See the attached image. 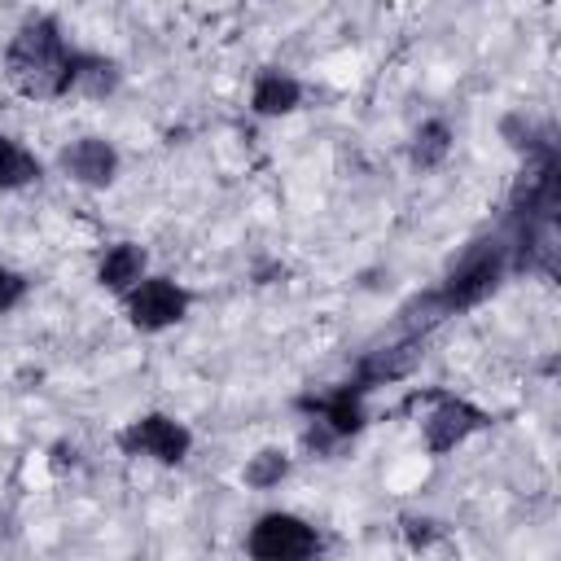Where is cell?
Segmentation results:
<instances>
[{"instance_id":"cell-1","label":"cell","mask_w":561,"mask_h":561,"mask_svg":"<svg viewBox=\"0 0 561 561\" xmlns=\"http://www.w3.org/2000/svg\"><path fill=\"white\" fill-rule=\"evenodd\" d=\"M79 57L61 26L53 18H31L26 26H18V35L9 39V53H4V75L9 83L31 96V101H53V96H66L75 92V75H79Z\"/></svg>"},{"instance_id":"cell-2","label":"cell","mask_w":561,"mask_h":561,"mask_svg":"<svg viewBox=\"0 0 561 561\" xmlns=\"http://www.w3.org/2000/svg\"><path fill=\"white\" fill-rule=\"evenodd\" d=\"M504 272H508V245L504 241H478L451 267V276L438 285V294L425 298V307L434 311V320L438 316H451V311H469L486 294H495V285L504 280Z\"/></svg>"},{"instance_id":"cell-3","label":"cell","mask_w":561,"mask_h":561,"mask_svg":"<svg viewBox=\"0 0 561 561\" xmlns=\"http://www.w3.org/2000/svg\"><path fill=\"white\" fill-rule=\"evenodd\" d=\"M245 552L250 561H316L320 535L294 513H263L245 535Z\"/></svg>"},{"instance_id":"cell-4","label":"cell","mask_w":561,"mask_h":561,"mask_svg":"<svg viewBox=\"0 0 561 561\" xmlns=\"http://www.w3.org/2000/svg\"><path fill=\"white\" fill-rule=\"evenodd\" d=\"M188 302L193 298H188L184 285H175L167 276H145V280H136L127 289V320L140 333H162V329H171V324L184 320Z\"/></svg>"},{"instance_id":"cell-5","label":"cell","mask_w":561,"mask_h":561,"mask_svg":"<svg viewBox=\"0 0 561 561\" xmlns=\"http://www.w3.org/2000/svg\"><path fill=\"white\" fill-rule=\"evenodd\" d=\"M118 447H123L127 456H153V460H162V465H180V460L188 456V447H193V434H188L175 416L149 412V416H136V421L118 434Z\"/></svg>"},{"instance_id":"cell-6","label":"cell","mask_w":561,"mask_h":561,"mask_svg":"<svg viewBox=\"0 0 561 561\" xmlns=\"http://www.w3.org/2000/svg\"><path fill=\"white\" fill-rule=\"evenodd\" d=\"M425 399L434 403L421 416V430H425V447L430 451H451V447H460L469 434H478L486 425V412L473 408L469 399H456V394H443V390H434Z\"/></svg>"},{"instance_id":"cell-7","label":"cell","mask_w":561,"mask_h":561,"mask_svg":"<svg viewBox=\"0 0 561 561\" xmlns=\"http://www.w3.org/2000/svg\"><path fill=\"white\" fill-rule=\"evenodd\" d=\"M61 171H66L70 180L88 184V188H105V184L118 175V153H114L110 140L83 136V140H75V145L61 149Z\"/></svg>"},{"instance_id":"cell-8","label":"cell","mask_w":561,"mask_h":561,"mask_svg":"<svg viewBox=\"0 0 561 561\" xmlns=\"http://www.w3.org/2000/svg\"><path fill=\"white\" fill-rule=\"evenodd\" d=\"M416 359H421V342H399V346L373 351V355L359 364L355 386L373 390V386H381V381H399V377H408V373L416 368Z\"/></svg>"},{"instance_id":"cell-9","label":"cell","mask_w":561,"mask_h":561,"mask_svg":"<svg viewBox=\"0 0 561 561\" xmlns=\"http://www.w3.org/2000/svg\"><path fill=\"white\" fill-rule=\"evenodd\" d=\"M298 101H302V83H298L294 75H285V70H263V75L254 79V92H250L254 114H263V118L289 114Z\"/></svg>"},{"instance_id":"cell-10","label":"cell","mask_w":561,"mask_h":561,"mask_svg":"<svg viewBox=\"0 0 561 561\" xmlns=\"http://www.w3.org/2000/svg\"><path fill=\"white\" fill-rule=\"evenodd\" d=\"M96 280L105 289H131L136 280H145V250L131 245V241H118L105 250L101 267H96Z\"/></svg>"},{"instance_id":"cell-11","label":"cell","mask_w":561,"mask_h":561,"mask_svg":"<svg viewBox=\"0 0 561 561\" xmlns=\"http://www.w3.org/2000/svg\"><path fill=\"white\" fill-rule=\"evenodd\" d=\"M35 180H39V158L26 145H18L13 136H0V193L26 188Z\"/></svg>"},{"instance_id":"cell-12","label":"cell","mask_w":561,"mask_h":561,"mask_svg":"<svg viewBox=\"0 0 561 561\" xmlns=\"http://www.w3.org/2000/svg\"><path fill=\"white\" fill-rule=\"evenodd\" d=\"M447 149H451V127H447L443 118H430V123H421V131H416L412 162H416V167H438V162L447 158Z\"/></svg>"},{"instance_id":"cell-13","label":"cell","mask_w":561,"mask_h":561,"mask_svg":"<svg viewBox=\"0 0 561 561\" xmlns=\"http://www.w3.org/2000/svg\"><path fill=\"white\" fill-rule=\"evenodd\" d=\"M114 83H118V70H114V61H105V57H92V53H83V57H79L75 92H88V96H105V92H114Z\"/></svg>"},{"instance_id":"cell-14","label":"cell","mask_w":561,"mask_h":561,"mask_svg":"<svg viewBox=\"0 0 561 561\" xmlns=\"http://www.w3.org/2000/svg\"><path fill=\"white\" fill-rule=\"evenodd\" d=\"M285 473H289V456H285V451H272V447H267V451H259V456L245 465V482H250V486H259V491L276 486Z\"/></svg>"},{"instance_id":"cell-15","label":"cell","mask_w":561,"mask_h":561,"mask_svg":"<svg viewBox=\"0 0 561 561\" xmlns=\"http://www.w3.org/2000/svg\"><path fill=\"white\" fill-rule=\"evenodd\" d=\"M22 298H26V280H22L13 267H4V263H0V316H4V311H13Z\"/></svg>"},{"instance_id":"cell-16","label":"cell","mask_w":561,"mask_h":561,"mask_svg":"<svg viewBox=\"0 0 561 561\" xmlns=\"http://www.w3.org/2000/svg\"><path fill=\"white\" fill-rule=\"evenodd\" d=\"M403 526H408V539H412V543H430V539H434V522H416V517H408Z\"/></svg>"}]
</instances>
